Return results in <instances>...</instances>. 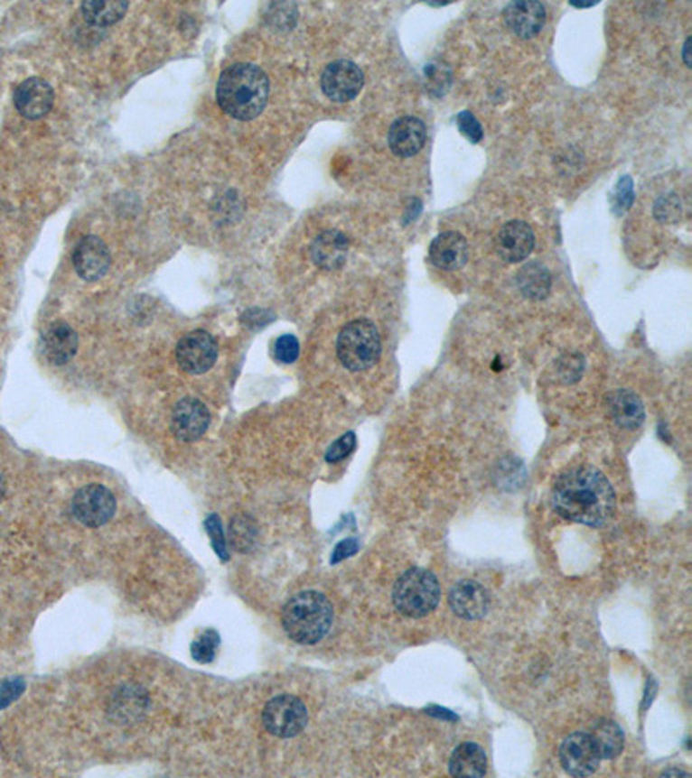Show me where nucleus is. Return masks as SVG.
<instances>
[{
    "label": "nucleus",
    "mask_w": 692,
    "mask_h": 778,
    "mask_svg": "<svg viewBox=\"0 0 692 778\" xmlns=\"http://www.w3.org/2000/svg\"><path fill=\"white\" fill-rule=\"evenodd\" d=\"M71 513L87 528H101L117 513V498L102 485H87L75 493Z\"/></svg>",
    "instance_id": "obj_7"
},
{
    "label": "nucleus",
    "mask_w": 692,
    "mask_h": 778,
    "mask_svg": "<svg viewBox=\"0 0 692 778\" xmlns=\"http://www.w3.org/2000/svg\"><path fill=\"white\" fill-rule=\"evenodd\" d=\"M591 737L599 751L601 759L618 758L625 746L623 730L611 719H601L594 727Z\"/></svg>",
    "instance_id": "obj_24"
},
{
    "label": "nucleus",
    "mask_w": 692,
    "mask_h": 778,
    "mask_svg": "<svg viewBox=\"0 0 692 778\" xmlns=\"http://www.w3.org/2000/svg\"><path fill=\"white\" fill-rule=\"evenodd\" d=\"M211 415L201 400L183 398L172 415V430L185 443L198 441L210 428Z\"/></svg>",
    "instance_id": "obj_11"
},
{
    "label": "nucleus",
    "mask_w": 692,
    "mask_h": 778,
    "mask_svg": "<svg viewBox=\"0 0 692 778\" xmlns=\"http://www.w3.org/2000/svg\"><path fill=\"white\" fill-rule=\"evenodd\" d=\"M468 241L454 230L438 234L429 246V262L442 270H459L468 264Z\"/></svg>",
    "instance_id": "obj_18"
},
{
    "label": "nucleus",
    "mask_w": 692,
    "mask_h": 778,
    "mask_svg": "<svg viewBox=\"0 0 692 778\" xmlns=\"http://www.w3.org/2000/svg\"><path fill=\"white\" fill-rule=\"evenodd\" d=\"M270 83L262 68L238 62L225 68L217 82V103L236 120L249 122L262 115L268 101Z\"/></svg>",
    "instance_id": "obj_2"
},
{
    "label": "nucleus",
    "mask_w": 692,
    "mask_h": 778,
    "mask_svg": "<svg viewBox=\"0 0 692 778\" xmlns=\"http://www.w3.org/2000/svg\"><path fill=\"white\" fill-rule=\"evenodd\" d=\"M516 281L521 294L528 300L538 301L549 296L550 284H552L549 270L537 262H531L523 266L518 272Z\"/></svg>",
    "instance_id": "obj_23"
},
{
    "label": "nucleus",
    "mask_w": 692,
    "mask_h": 778,
    "mask_svg": "<svg viewBox=\"0 0 692 778\" xmlns=\"http://www.w3.org/2000/svg\"><path fill=\"white\" fill-rule=\"evenodd\" d=\"M73 265L83 281H99L111 266L109 249L99 237L85 236L73 253Z\"/></svg>",
    "instance_id": "obj_13"
},
{
    "label": "nucleus",
    "mask_w": 692,
    "mask_h": 778,
    "mask_svg": "<svg viewBox=\"0 0 692 778\" xmlns=\"http://www.w3.org/2000/svg\"><path fill=\"white\" fill-rule=\"evenodd\" d=\"M552 507L571 523L604 526L616 509V495L608 477L589 466L561 474L552 486Z\"/></svg>",
    "instance_id": "obj_1"
},
{
    "label": "nucleus",
    "mask_w": 692,
    "mask_h": 778,
    "mask_svg": "<svg viewBox=\"0 0 692 778\" xmlns=\"http://www.w3.org/2000/svg\"><path fill=\"white\" fill-rule=\"evenodd\" d=\"M217 341L204 330H192L185 334L175 348L179 367L187 374H204L217 362Z\"/></svg>",
    "instance_id": "obj_9"
},
{
    "label": "nucleus",
    "mask_w": 692,
    "mask_h": 778,
    "mask_svg": "<svg viewBox=\"0 0 692 778\" xmlns=\"http://www.w3.org/2000/svg\"><path fill=\"white\" fill-rule=\"evenodd\" d=\"M262 721L265 730L270 736L279 738L296 737L305 730L308 711L298 697L283 694L270 699L265 704Z\"/></svg>",
    "instance_id": "obj_6"
},
{
    "label": "nucleus",
    "mask_w": 692,
    "mask_h": 778,
    "mask_svg": "<svg viewBox=\"0 0 692 778\" xmlns=\"http://www.w3.org/2000/svg\"><path fill=\"white\" fill-rule=\"evenodd\" d=\"M79 349V336L73 328L66 322H54L42 334V351L43 357L54 364L64 366L68 364Z\"/></svg>",
    "instance_id": "obj_19"
},
{
    "label": "nucleus",
    "mask_w": 692,
    "mask_h": 778,
    "mask_svg": "<svg viewBox=\"0 0 692 778\" xmlns=\"http://www.w3.org/2000/svg\"><path fill=\"white\" fill-rule=\"evenodd\" d=\"M128 9V2H106L90 0L82 5L83 18L96 26H108L122 20Z\"/></svg>",
    "instance_id": "obj_25"
},
{
    "label": "nucleus",
    "mask_w": 692,
    "mask_h": 778,
    "mask_svg": "<svg viewBox=\"0 0 692 778\" xmlns=\"http://www.w3.org/2000/svg\"><path fill=\"white\" fill-rule=\"evenodd\" d=\"M230 540L238 552H249L257 542V524L248 515H238L230 523Z\"/></svg>",
    "instance_id": "obj_26"
},
{
    "label": "nucleus",
    "mask_w": 692,
    "mask_h": 778,
    "mask_svg": "<svg viewBox=\"0 0 692 778\" xmlns=\"http://www.w3.org/2000/svg\"><path fill=\"white\" fill-rule=\"evenodd\" d=\"M24 690V681L21 678L5 680L0 683V709L13 704Z\"/></svg>",
    "instance_id": "obj_34"
},
{
    "label": "nucleus",
    "mask_w": 692,
    "mask_h": 778,
    "mask_svg": "<svg viewBox=\"0 0 692 778\" xmlns=\"http://www.w3.org/2000/svg\"><path fill=\"white\" fill-rule=\"evenodd\" d=\"M633 203V184L631 177H623L613 194V208L616 213H625Z\"/></svg>",
    "instance_id": "obj_33"
},
{
    "label": "nucleus",
    "mask_w": 692,
    "mask_h": 778,
    "mask_svg": "<svg viewBox=\"0 0 692 778\" xmlns=\"http://www.w3.org/2000/svg\"><path fill=\"white\" fill-rule=\"evenodd\" d=\"M350 243L340 230H326L315 237L310 247L313 264L323 270H338L345 265Z\"/></svg>",
    "instance_id": "obj_20"
},
{
    "label": "nucleus",
    "mask_w": 692,
    "mask_h": 778,
    "mask_svg": "<svg viewBox=\"0 0 692 778\" xmlns=\"http://www.w3.org/2000/svg\"><path fill=\"white\" fill-rule=\"evenodd\" d=\"M54 104V90L42 79H28L14 92V106L26 120H41Z\"/></svg>",
    "instance_id": "obj_16"
},
{
    "label": "nucleus",
    "mask_w": 692,
    "mask_h": 778,
    "mask_svg": "<svg viewBox=\"0 0 692 778\" xmlns=\"http://www.w3.org/2000/svg\"><path fill=\"white\" fill-rule=\"evenodd\" d=\"M334 621L332 604L326 595L306 590L291 597L283 607L285 635L302 645H313L329 634Z\"/></svg>",
    "instance_id": "obj_3"
},
{
    "label": "nucleus",
    "mask_w": 692,
    "mask_h": 778,
    "mask_svg": "<svg viewBox=\"0 0 692 778\" xmlns=\"http://www.w3.org/2000/svg\"><path fill=\"white\" fill-rule=\"evenodd\" d=\"M204 528H206V533H208V534H210V538H211L213 551L217 552V555H219L222 560H227V559H229V552H227V543H225L224 530H222L220 519H219L215 514H211V515L204 521Z\"/></svg>",
    "instance_id": "obj_31"
},
{
    "label": "nucleus",
    "mask_w": 692,
    "mask_h": 778,
    "mask_svg": "<svg viewBox=\"0 0 692 778\" xmlns=\"http://www.w3.org/2000/svg\"><path fill=\"white\" fill-rule=\"evenodd\" d=\"M338 358L351 372L370 369L381 355V336L378 328L367 320L357 319L341 329L336 343Z\"/></svg>",
    "instance_id": "obj_5"
},
{
    "label": "nucleus",
    "mask_w": 692,
    "mask_h": 778,
    "mask_svg": "<svg viewBox=\"0 0 692 778\" xmlns=\"http://www.w3.org/2000/svg\"><path fill=\"white\" fill-rule=\"evenodd\" d=\"M321 87L331 101L348 103L362 92L364 73L355 62L338 60L327 64L321 77Z\"/></svg>",
    "instance_id": "obj_8"
},
{
    "label": "nucleus",
    "mask_w": 692,
    "mask_h": 778,
    "mask_svg": "<svg viewBox=\"0 0 692 778\" xmlns=\"http://www.w3.org/2000/svg\"><path fill=\"white\" fill-rule=\"evenodd\" d=\"M654 217L665 224L677 222L680 217V199L677 198V194L661 196L654 205Z\"/></svg>",
    "instance_id": "obj_29"
},
{
    "label": "nucleus",
    "mask_w": 692,
    "mask_h": 778,
    "mask_svg": "<svg viewBox=\"0 0 692 778\" xmlns=\"http://www.w3.org/2000/svg\"><path fill=\"white\" fill-rule=\"evenodd\" d=\"M611 419L623 430H637L646 419L641 398L631 389H616L606 398Z\"/></svg>",
    "instance_id": "obj_21"
},
{
    "label": "nucleus",
    "mask_w": 692,
    "mask_h": 778,
    "mask_svg": "<svg viewBox=\"0 0 692 778\" xmlns=\"http://www.w3.org/2000/svg\"><path fill=\"white\" fill-rule=\"evenodd\" d=\"M547 13L540 2H512L504 9V21L510 32L521 39L538 35L546 24Z\"/></svg>",
    "instance_id": "obj_17"
},
{
    "label": "nucleus",
    "mask_w": 692,
    "mask_h": 778,
    "mask_svg": "<svg viewBox=\"0 0 692 778\" xmlns=\"http://www.w3.org/2000/svg\"><path fill=\"white\" fill-rule=\"evenodd\" d=\"M300 357V341L293 334H285L274 343V358L279 364H293Z\"/></svg>",
    "instance_id": "obj_28"
},
{
    "label": "nucleus",
    "mask_w": 692,
    "mask_h": 778,
    "mask_svg": "<svg viewBox=\"0 0 692 778\" xmlns=\"http://www.w3.org/2000/svg\"><path fill=\"white\" fill-rule=\"evenodd\" d=\"M426 125L416 116H402L388 130V145L398 158L416 156L426 144Z\"/></svg>",
    "instance_id": "obj_15"
},
{
    "label": "nucleus",
    "mask_w": 692,
    "mask_h": 778,
    "mask_svg": "<svg viewBox=\"0 0 692 778\" xmlns=\"http://www.w3.org/2000/svg\"><path fill=\"white\" fill-rule=\"evenodd\" d=\"M689 49H691V37H687L684 42V62L687 68H691V58H689Z\"/></svg>",
    "instance_id": "obj_37"
},
{
    "label": "nucleus",
    "mask_w": 692,
    "mask_h": 778,
    "mask_svg": "<svg viewBox=\"0 0 692 778\" xmlns=\"http://www.w3.org/2000/svg\"><path fill=\"white\" fill-rule=\"evenodd\" d=\"M440 597L442 590L438 578L423 568L407 570L393 587V604L397 611L414 619L433 613Z\"/></svg>",
    "instance_id": "obj_4"
},
{
    "label": "nucleus",
    "mask_w": 692,
    "mask_h": 778,
    "mask_svg": "<svg viewBox=\"0 0 692 778\" xmlns=\"http://www.w3.org/2000/svg\"><path fill=\"white\" fill-rule=\"evenodd\" d=\"M357 445V438L355 432L348 431L341 438H338L326 451V460L329 464H336L346 458L351 451L355 450Z\"/></svg>",
    "instance_id": "obj_30"
},
{
    "label": "nucleus",
    "mask_w": 692,
    "mask_h": 778,
    "mask_svg": "<svg viewBox=\"0 0 692 778\" xmlns=\"http://www.w3.org/2000/svg\"><path fill=\"white\" fill-rule=\"evenodd\" d=\"M448 604L454 615L468 621H476L489 613V590L474 579H463L450 590Z\"/></svg>",
    "instance_id": "obj_12"
},
{
    "label": "nucleus",
    "mask_w": 692,
    "mask_h": 778,
    "mask_svg": "<svg viewBox=\"0 0 692 778\" xmlns=\"http://www.w3.org/2000/svg\"><path fill=\"white\" fill-rule=\"evenodd\" d=\"M455 122H457V126H459L461 134H463L464 137H468L471 143L478 144L482 139H483V128H482V124L476 120V116H474L472 113H469V111L459 113V116L455 118Z\"/></svg>",
    "instance_id": "obj_32"
},
{
    "label": "nucleus",
    "mask_w": 692,
    "mask_h": 778,
    "mask_svg": "<svg viewBox=\"0 0 692 778\" xmlns=\"http://www.w3.org/2000/svg\"><path fill=\"white\" fill-rule=\"evenodd\" d=\"M219 644H220L219 634L215 630H206L203 635L192 644L191 654L194 657V661H198L200 664H210L215 659Z\"/></svg>",
    "instance_id": "obj_27"
},
{
    "label": "nucleus",
    "mask_w": 692,
    "mask_h": 778,
    "mask_svg": "<svg viewBox=\"0 0 692 778\" xmlns=\"http://www.w3.org/2000/svg\"><path fill=\"white\" fill-rule=\"evenodd\" d=\"M429 715H433V717L438 718H445L448 721H455L457 717L452 713V711H447V709H442V708H438V706H431L429 709H426Z\"/></svg>",
    "instance_id": "obj_36"
},
{
    "label": "nucleus",
    "mask_w": 692,
    "mask_h": 778,
    "mask_svg": "<svg viewBox=\"0 0 692 778\" xmlns=\"http://www.w3.org/2000/svg\"><path fill=\"white\" fill-rule=\"evenodd\" d=\"M535 247L533 228L523 220H512L502 227L495 237L499 256L510 264L525 262Z\"/></svg>",
    "instance_id": "obj_14"
},
{
    "label": "nucleus",
    "mask_w": 692,
    "mask_h": 778,
    "mask_svg": "<svg viewBox=\"0 0 692 778\" xmlns=\"http://www.w3.org/2000/svg\"><path fill=\"white\" fill-rule=\"evenodd\" d=\"M357 552H359V542L355 538H348V540H343V542H340L336 545L332 557H331V562L338 564V562L345 560V559L355 555Z\"/></svg>",
    "instance_id": "obj_35"
},
{
    "label": "nucleus",
    "mask_w": 692,
    "mask_h": 778,
    "mask_svg": "<svg viewBox=\"0 0 692 778\" xmlns=\"http://www.w3.org/2000/svg\"><path fill=\"white\" fill-rule=\"evenodd\" d=\"M661 777H689V773L687 772H682V770H667V772H663V775Z\"/></svg>",
    "instance_id": "obj_38"
},
{
    "label": "nucleus",
    "mask_w": 692,
    "mask_h": 778,
    "mask_svg": "<svg viewBox=\"0 0 692 778\" xmlns=\"http://www.w3.org/2000/svg\"><path fill=\"white\" fill-rule=\"evenodd\" d=\"M448 770H450V775L454 777H485L487 755L478 744L464 742L452 753Z\"/></svg>",
    "instance_id": "obj_22"
},
{
    "label": "nucleus",
    "mask_w": 692,
    "mask_h": 778,
    "mask_svg": "<svg viewBox=\"0 0 692 778\" xmlns=\"http://www.w3.org/2000/svg\"><path fill=\"white\" fill-rule=\"evenodd\" d=\"M559 759L573 777H589L597 772L601 756L589 734H573L559 747Z\"/></svg>",
    "instance_id": "obj_10"
}]
</instances>
